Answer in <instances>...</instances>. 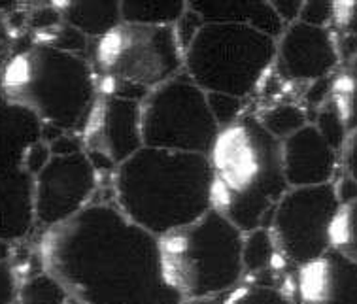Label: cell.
Segmentation results:
<instances>
[{"label":"cell","mask_w":357,"mask_h":304,"mask_svg":"<svg viewBox=\"0 0 357 304\" xmlns=\"http://www.w3.org/2000/svg\"><path fill=\"white\" fill-rule=\"evenodd\" d=\"M206 102L221 130L227 129L229 125H233L242 116V106H244L242 98L221 95V93H206Z\"/></svg>","instance_id":"obj_25"},{"label":"cell","mask_w":357,"mask_h":304,"mask_svg":"<svg viewBox=\"0 0 357 304\" xmlns=\"http://www.w3.org/2000/svg\"><path fill=\"white\" fill-rule=\"evenodd\" d=\"M212 208L242 233L268 229L274 208L286 195L280 142L255 116H241L220 130L210 153Z\"/></svg>","instance_id":"obj_3"},{"label":"cell","mask_w":357,"mask_h":304,"mask_svg":"<svg viewBox=\"0 0 357 304\" xmlns=\"http://www.w3.org/2000/svg\"><path fill=\"white\" fill-rule=\"evenodd\" d=\"M17 278L10 261L0 263V304H15L17 303Z\"/></svg>","instance_id":"obj_29"},{"label":"cell","mask_w":357,"mask_h":304,"mask_svg":"<svg viewBox=\"0 0 357 304\" xmlns=\"http://www.w3.org/2000/svg\"><path fill=\"white\" fill-rule=\"evenodd\" d=\"M297 287L303 304H357L356 259L329 248L299 266Z\"/></svg>","instance_id":"obj_14"},{"label":"cell","mask_w":357,"mask_h":304,"mask_svg":"<svg viewBox=\"0 0 357 304\" xmlns=\"http://www.w3.org/2000/svg\"><path fill=\"white\" fill-rule=\"evenodd\" d=\"M257 121L268 135L282 142L287 136H291L293 132L308 125V117H306V112L297 104H278L263 112L257 117Z\"/></svg>","instance_id":"obj_21"},{"label":"cell","mask_w":357,"mask_h":304,"mask_svg":"<svg viewBox=\"0 0 357 304\" xmlns=\"http://www.w3.org/2000/svg\"><path fill=\"white\" fill-rule=\"evenodd\" d=\"M15 304H17V303H15Z\"/></svg>","instance_id":"obj_38"},{"label":"cell","mask_w":357,"mask_h":304,"mask_svg":"<svg viewBox=\"0 0 357 304\" xmlns=\"http://www.w3.org/2000/svg\"><path fill=\"white\" fill-rule=\"evenodd\" d=\"M276 242L271 229L259 227L244 233L242 238V268L244 272H263L274 263Z\"/></svg>","instance_id":"obj_19"},{"label":"cell","mask_w":357,"mask_h":304,"mask_svg":"<svg viewBox=\"0 0 357 304\" xmlns=\"http://www.w3.org/2000/svg\"><path fill=\"white\" fill-rule=\"evenodd\" d=\"M337 13V6L333 2H303L299 12L301 23L310 26H318V29H325L327 23L335 17Z\"/></svg>","instance_id":"obj_26"},{"label":"cell","mask_w":357,"mask_h":304,"mask_svg":"<svg viewBox=\"0 0 357 304\" xmlns=\"http://www.w3.org/2000/svg\"><path fill=\"white\" fill-rule=\"evenodd\" d=\"M68 291L50 272H40L20 285L17 304H66Z\"/></svg>","instance_id":"obj_20"},{"label":"cell","mask_w":357,"mask_h":304,"mask_svg":"<svg viewBox=\"0 0 357 304\" xmlns=\"http://www.w3.org/2000/svg\"><path fill=\"white\" fill-rule=\"evenodd\" d=\"M274 8V12L278 13L280 21L284 23V25H291L295 21L299 20V12L301 6H303V2L299 0H276V2H271Z\"/></svg>","instance_id":"obj_31"},{"label":"cell","mask_w":357,"mask_h":304,"mask_svg":"<svg viewBox=\"0 0 357 304\" xmlns=\"http://www.w3.org/2000/svg\"><path fill=\"white\" fill-rule=\"evenodd\" d=\"M210 157L140 148L116 167L117 208L157 238L212 210Z\"/></svg>","instance_id":"obj_2"},{"label":"cell","mask_w":357,"mask_h":304,"mask_svg":"<svg viewBox=\"0 0 357 304\" xmlns=\"http://www.w3.org/2000/svg\"><path fill=\"white\" fill-rule=\"evenodd\" d=\"M340 208L333 183L289 188L274 208L271 233L276 248L303 266L329 250V227Z\"/></svg>","instance_id":"obj_10"},{"label":"cell","mask_w":357,"mask_h":304,"mask_svg":"<svg viewBox=\"0 0 357 304\" xmlns=\"http://www.w3.org/2000/svg\"><path fill=\"white\" fill-rule=\"evenodd\" d=\"M280 151L287 188L331 183L337 169V151L325 142L314 125H305L282 140Z\"/></svg>","instance_id":"obj_13"},{"label":"cell","mask_w":357,"mask_h":304,"mask_svg":"<svg viewBox=\"0 0 357 304\" xmlns=\"http://www.w3.org/2000/svg\"><path fill=\"white\" fill-rule=\"evenodd\" d=\"M42 140L33 112L0 95V238L10 244L31 234L34 223V178L25 157Z\"/></svg>","instance_id":"obj_8"},{"label":"cell","mask_w":357,"mask_h":304,"mask_svg":"<svg viewBox=\"0 0 357 304\" xmlns=\"http://www.w3.org/2000/svg\"><path fill=\"white\" fill-rule=\"evenodd\" d=\"M204 25L202 23V20L197 15L193 10H185V13H183L182 17H180V21L174 25V34H176V40H178V44H180V50H183L188 47L189 42L195 38V34L201 31V26Z\"/></svg>","instance_id":"obj_27"},{"label":"cell","mask_w":357,"mask_h":304,"mask_svg":"<svg viewBox=\"0 0 357 304\" xmlns=\"http://www.w3.org/2000/svg\"><path fill=\"white\" fill-rule=\"evenodd\" d=\"M97 183V169L84 149L52 155L34 176V223L52 229L74 218L91 204Z\"/></svg>","instance_id":"obj_11"},{"label":"cell","mask_w":357,"mask_h":304,"mask_svg":"<svg viewBox=\"0 0 357 304\" xmlns=\"http://www.w3.org/2000/svg\"><path fill=\"white\" fill-rule=\"evenodd\" d=\"M182 304H218L215 298H197V301H183Z\"/></svg>","instance_id":"obj_35"},{"label":"cell","mask_w":357,"mask_h":304,"mask_svg":"<svg viewBox=\"0 0 357 304\" xmlns=\"http://www.w3.org/2000/svg\"><path fill=\"white\" fill-rule=\"evenodd\" d=\"M121 23L144 26H174L182 17L188 4L180 0L169 2H119Z\"/></svg>","instance_id":"obj_18"},{"label":"cell","mask_w":357,"mask_h":304,"mask_svg":"<svg viewBox=\"0 0 357 304\" xmlns=\"http://www.w3.org/2000/svg\"><path fill=\"white\" fill-rule=\"evenodd\" d=\"M97 63L104 78L151 91L180 74L183 57L174 26L121 25L98 40Z\"/></svg>","instance_id":"obj_9"},{"label":"cell","mask_w":357,"mask_h":304,"mask_svg":"<svg viewBox=\"0 0 357 304\" xmlns=\"http://www.w3.org/2000/svg\"><path fill=\"white\" fill-rule=\"evenodd\" d=\"M140 102L129 98H104L100 123L97 130V149L108 157L114 167L127 161L138 149L144 148L140 129Z\"/></svg>","instance_id":"obj_15"},{"label":"cell","mask_w":357,"mask_h":304,"mask_svg":"<svg viewBox=\"0 0 357 304\" xmlns=\"http://www.w3.org/2000/svg\"><path fill=\"white\" fill-rule=\"evenodd\" d=\"M356 202L340 204L329 227V248L356 259Z\"/></svg>","instance_id":"obj_22"},{"label":"cell","mask_w":357,"mask_h":304,"mask_svg":"<svg viewBox=\"0 0 357 304\" xmlns=\"http://www.w3.org/2000/svg\"><path fill=\"white\" fill-rule=\"evenodd\" d=\"M42 44L53 45L57 50H63V52L76 53L78 50H84L85 47V36L79 34L78 31H74L72 26L65 25L63 29H59L55 33V38L50 40V42H42Z\"/></svg>","instance_id":"obj_28"},{"label":"cell","mask_w":357,"mask_h":304,"mask_svg":"<svg viewBox=\"0 0 357 304\" xmlns=\"http://www.w3.org/2000/svg\"><path fill=\"white\" fill-rule=\"evenodd\" d=\"M183 68L204 93L252 95L276 59V40L242 25L206 23L183 50Z\"/></svg>","instance_id":"obj_6"},{"label":"cell","mask_w":357,"mask_h":304,"mask_svg":"<svg viewBox=\"0 0 357 304\" xmlns=\"http://www.w3.org/2000/svg\"><path fill=\"white\" fill-rule=\"evenodd\" d=\"M276 59L282 76L293 82L327 78L338 63V53L327 29L295 21L276 42Z\"/></svg>","instance_id":"obj_12"},{"label":"cell","mask_w":357,"mask_h":304,"mask_svg":"<svg viewBox=\"0 0 357 304\" xmlns=\"http://www.w3.org/2000/svg\"><path fill=\"white\" fill-rule=\"evenodd\" d=\"M66 304H84V303H79V301H76V298H68V303H66Z\"/></svg>","instance_id":"obj_37"},{"label":"cell","mask_w":357,"mask_h":304,"mask_svg":"<svg viewBox=\"0 0 357 304\" xmlns=\"http://www.w3.org/2000/svg\"><path fill=\"white\" fill-rule=\"evenodd\" d=\"M2 91V97L33 112L42 130H53L55 136L79 135L91 121L97 79L78 53L40 42L8 61Z\"/></svg>","instance_id":"obj_4"},{"label":"cell","mask_w":357,"mask_h":304,"mask_svg":"<svg viewBox=\"0 0 357 304\" xmlns=\"http://www.w3.org/2000/svg\"><path fill=\"white\" fill-rule=\"evenodd\" d=\"M46 272L84 304H182L165 276L159 238L95 202L42 238Z\"/></svg>","instance_id":"obj_1"},{"label":"cell","mask_w":357,"mask_h":304,"mask_svg":"<svg viewBox=\"0 0 357 304\" xmlns=\"http://www.w3.org/2000/svg\"><path fill=\"white\" fill-rule=\"evenodd\" d=\"M50 157H52V151H50V146L44 140H40V142H36L33 148L29 149V153L25 157V167L33 174V178L44 169V165L50 161Z\"/></svg>","instance_id":"obj_30"},{"label":"cell","mask_w":357,"mask_h":304,"mask_svg":"<svg viewBox=\"0 0 357 304\" xmlns=\"http://www.w3.org/2000/svg\"><path fill=\"white\" fill-rule=\"evenodd\" d=\"M333 188H335L340 204L356 202V180L354 178H344L340 183H333Z\"/></svg>","instance_id":"obj_33"},{"label":"cell","mask_w":357,"mask_h":304,"mask_svg":"<svg viewBox=\"0 0 357 304\" xmlns=\"http://www.w3.org/2000/svg\"><path fill=\"white\" fill-rule=\"evenodd\" d=\"M189 10L199 15L202 23H225L255 29L259 33L280 38L284 33V23L274 12L271 2H241V0H214V2H188Z\"/></svg>","instance_id":"obj_16"},{"label":"cell","mask_w":357,"mask_h":304,"mask_svg":"<svg viewBox=\"0 0 357 304\" xmlns=\"http://www.w3.org/2000/svg\"><path fill=\"white\" fill-rule=\"evenodd\" d=\"M63 23L84 36L102 38L121 25L119 2H66L57 6Z\"/></svg>","instance_id":"obj_17"},{"label":"cell","mask_w":357,"mask_h":304,"mask_svg":"<svg viewBox=\"0 0 357 304\" xmlns=\"http://www.w3.org/2000/svg\"><path fill=\"white\" fill-rule=\"evenodd\" d=\"M244 233L218 210L159 238L165 276L183 301L214 298L241 282Z\"/></svg>","instance_id":"obj_5"},{"label":"cell","mask_w":357,"mask_h":304,"mask_svg":"<svg viewBox=\"0 0 357 304\" xmlns=\"http://www.w3.org/2000/svg\"><path fill=\"white\" fill-rule=\"evenodd\" d=\"M223 304H293L286 293L271 285H242Z\"/></svg>","instance_id":"obj_23"},{"label":"cell","mask_w":357,"mask_h":304,"mask_svg":"<svg viewBox=\"0 0 357 304\" xmlns=\"http://www.w3.org/2000/svg\"><path fill=\"white\" fill-rule=\"evenodd\" d=\"M10 8H15V2H12V0H0V10H10Z\"/></svg>","instance_id":"obj_36"},{"label":"cell","mask_w":357,"mask_h":304,"mask_svg":"<svg viewBox=\"0 0 357 304\" xmlns=\"http://www.w3.org/2000/svg\"><path fill=\"white\" fill-rule=\"evenodd\" d=\"M331 87V82L329 78H321L316 79L314 85L310 87V91L306 93V102L310 104V106H319V104L324 102L325 95H327V91Z\"/></svg>","instance_id":"obj_32"},{"label":"cell","mask_w":357,"mask_h":304,"mask_svg":"<svg viewBox=\"0 0 357 304\" xmlns=\"http://www.w3.org/2000/svg\"><path fill=\"white\" fill-rule=\"evenodd\" d=\"M318 132L324 136V140L329 146H331L335 151L342 148L346 138V127H344V119L340 116V110H338L337 102L329 104L321 108V112L316 117V125H314Z\"/></svg>","instance_id":"obj_24"},{"label":"cell","mask_w":357,"mask_h":304,"mask_svg":"<svg viewBox=\"0 0 357 304\" xmlns=\"http://www.w3.org/2000/svg\"><path fill=\"white\" fill-rule=\"evenodd\" d=\"M144 148L210 155L220 127L208 108L206 93L188 74H178L150 91L140 102Z\"/></svg>","instance_id":"obj_7"},{"label":"cell","mask_w":357,"mask_h":304,"mask_svg":"<svg viewBox=\"0 0 357 304\" xmlns=\"http://www.w3.org/2000/svg\"><path fill=\"white\" fill-rule=\"evenodd\" d=\"M10 257H12V244L0 238V263L10 261Z\"/></svg>","instance_id":"obj_34"}]
</instances>
